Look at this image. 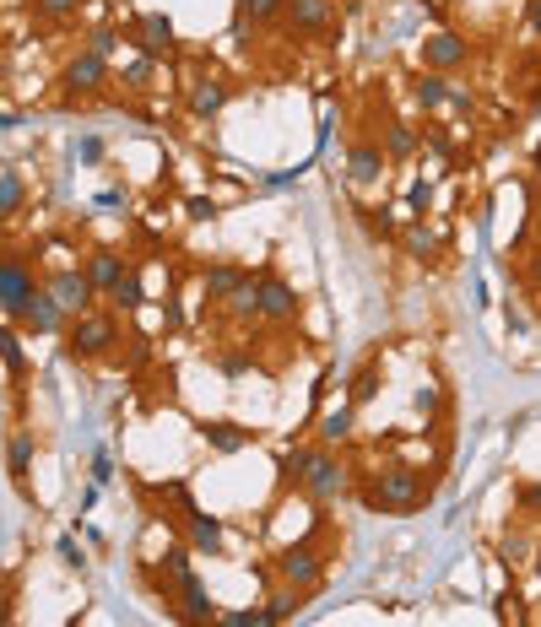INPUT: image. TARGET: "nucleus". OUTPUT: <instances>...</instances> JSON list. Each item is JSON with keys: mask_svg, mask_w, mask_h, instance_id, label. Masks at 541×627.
Wrapping results in <instances>:
<instances>
[{"mask_svg": "<svg viewBox=\"0 0 541 627\" xmlns=\"http://www.w3.org/2000/svg\"><path fill=\"white\" fill-rule=\"evenodd\" d=\"M184 211H190V222H211V217H217V206H211V200H201V195L184 200Z\"/></svg>", "mask_w": 541, "mask_h": 627, "instance_id": "37", "label": "nucleus"}, {"mask_svg": "<svg viewBox=\"0 0 541 627\" xmlns=\"http://www.w3.org/2000/svg\"><path fill=\"white\" fill-rule=\"evenodd\" d=\"M531 287L541 292V249H536V255H531Z\"/></svg>", "mask_w": 541, "mask_h": 627, "instance_id": "43", "label": "nucleus"}, {"mask_svg": "<svg viewBox=\"0 0 541 627\" xmlns=\"http://www.w3.org/2000/svg\"><path fill=\"white\" fill-rule=\"evenodd\" d=\"M471 60V44L460 33H433L428 44H422V65H428V71H460V65Z\"/></svg>", "mask_w": 541, "mask_h": 627, "instance_id": "13", "label": "nucleus"}, {"mask_svg": "<svg viewBox=\"0 0 541 627\" xmlns=\"http://www.w3.org/2000/svg\"><path fill=\"white\" fill-rule=\"evenodd\" d=\"M87 49H92V55H103V60H109V55H114V28H98Z\"/></svg>", "mask_w": 541, "mask_h": 627, "instance_id": "38", "label": "nucleus"}, {"mask_svg": "<svg viewBox=\"0 0 541 627\" xmlns=\"http://www.w3.org/2000/svg\"><path fill=\"white\" fill-rule=\"evenodd\" d=\"M109 298H114V303H120V309H141V303H147V287H141V276H136V271H130V276H125V282H120V287H114V292H109Z\"/></svg>", "mask_w": 541, "mask_h": 627, "instance_id": "30", "label": "nucleus"}, {"mask_svg": "<svg viewBox=\"0 0 541 627\" xmlns=\"http://www.w3.org/2000/svg\"><path fill=\"white\" fill-rule=\"evenodd\" d=\"M65 346H71L76 357H103L109 346H120V319H114V314H98V309L76 314L71 330H65Z\"/></svg>", "mask_w": 541, "mask_h": 627, "instance_id": "2", "label": "nucleus"}, {"mask_svg": "<svg viewBox=\"0 0 541 627\" xmlns=\"http://www.w3.org/2000/svg\"><path fill=\"white\" fill-rule=\"evenodd\" d=\"M276 573H282V584H293V590H314V584L325 579V552L314 536H303L293 546H282L276 552Z\"/></svg>", "mask_w": 541, "mask_h": 627, "instance_id": "3", "label": "nucleus"}, {"mask_svg": "<svg viewBox=\"0 0 541 627\" xmlns=\"http://www.w3.org/2000/svg\"><path fill=\"white\" fill-rule=\"evenodd\" d=\"M228 98H233V87L217 82V76H195V82L184 87V109H190L195 119H217L222 109H228Z\"/></svg>", "mask_w": 541, "mask_h": 627, "instance_id": "10", "label": "nucleus"}, {"mask_svg": "<svg viewBox=\"0 0 541 627\" xmlns=\"http://www.w3.org/2000/svg\"><path fill=\"white\" fill-rule=\"evenodd\" d=\"M401 249H406L412 260H428L433 249H439V238H433L428 228H422V222H412V228H401Z\"/></svg>", "mask_w": 541, "mask_h": 627, "instance_id": "26", "label": "nucleus"}, {"mask_svg": "<svg viewBox=\"0 0 541 627\" xmlns=\"http://www.w3.org/2000/svg\"><path fill=\"white\" fill-rule=\"evenodd\" d=\"M179 600H184V606H179L184 622H217V600L206 595V584H201V573H195V568L179 579Z\"/></svg>", "mask_w": 541, "mask_h": 627, "instance_id": "17", "label": "nucleus"}, {"mask_svg": "<svg viewBox=\"0 0 541 627\" xmlns=\"http://www.w3.org/2000/svg\"><path fill=\"white\" fill-rule=\"evenodd\" d=\"M60 563H65V568H82V546H76L71 536L60 541Z\"/></svg>", "mask_w": 541, "mask_h": 627, "instance_id": "40", "label": "nucleus"}, {"mask_svg": "<svg viewBox=\"0 0 541 627\" xmlns=\"http://www.w3.org/2000/svg\"><path fill=\"white\" fill-rule=\"evenodd\" d=\"M314 455H320V449H287L282 465H276V471H282V487H303V476H309Z\"/></svg>", "mask_w": 541, "mask_h": 627, "instance_id": "22", "label": "nucleus"}, {"mask_svg": "<svg viewBox=\"0 0 541 627\" xmlns=\"http://www.w3.org/2000/svg\"><path fill=\"white\" fill-rule=\"evenodd\" d=\"M358 217H363V233H368V238H395L390 211H358Z\"/></svg>", "mask_w": 541, "mask_h": 627, "instance_id": "33", "label": "nucleus"}, {"mask_svg": "<svg viewBox=\"0 0 541 627\" xmlns=\"http://www.w3.org/2000/svg\"><path fill=\"white\" fill-rule=\"evenodd\" d=\"M385 163H390V152H385L379 141H358V146L347 152V179H352V184H379Z\"/></svg>", "mask_w": 541, "mask_h": 627, "instance_id": "15", "label": "nucleus"}, {"mask_svg": "<svg viewBox=\"0 0 541 627\" xmlns=\"http://www.w3.org/2000/svg\"><path fill=\"white\" fill-rule=\"evenodd\" d=\"M363 503L379 514H412L422 503H433V476L412 471V465H390L374 482H363Z\"/></svg>", "mask_w": 541, "mask_h": 627, "instance_id": "1", "label": "nucleus"}, {"mask_svg": "<svg viewBox=\"0 0 541 627\" xmlns=\"http://www.w3.org/2000/svg\"><path fill=\"white\" fill-rule=\"evenodd\" d=\"M336 22L331 0H287V28L293 33H309V38H325Z\"/></svg>", "mask_w": 541, "mask_h": 627, "instance_id": "14", "label": "nucleus"}, {"mask_svg": "<svg viewBox=\"0 0 541 627\" xmlns=\"http://www.w3.org/2000/svg\"><path fill=\"white\" fill-rule=\"evenodd\" d=\"M352 422H358V406H341V411H331V417L320 422V438H325V444H341V438L352 433Z\"/></svg>", "mask_w": 541, "mask_h": 627, "instance_id": "27", "label": "nucleus"}, {"mask_svg": "<svg viewBox=\"0 0 541 627\" xmlns=\"http://www.w3.org/2000/svg\"><path fill=\"white\" fill-rule=\"evenodd\" d=\"M65 319H71V314L60 309V298H55V292H49V287H38V292H33V303H28V314H22L17 325H22V330H33V336H60V330H65Z\"/></svg>", "mask_w": 541, "mask_h": 627, "instance_id": "11", "label": "nucleus"}, {"mask_svg": "<svg viewBox=\"0 0 541 627\" xmlns=\"http://www.w3.org/2000/svg\"><path fill=\"white\" fill-rule=\"evenodd\" d=\"M0 357H6V373H11V379H28V352H22V325H6V336H0Z\"/></svg>", "mask_w": 541, "mask_h": 627, "instance_id": "21", "label": "nucleus"}, {"mask_svg": "<svg viewBox=\"0 0 541 627\" xmlns=\"http://www.w3.org/2000/svg\"><path fill=\"white\" fill-rule=\"evenodd\" d=\"M174 498H179V509H184V536H190L195 552H206V557H217L222 546H228V530H222V519H211L206 509H195L190 503V487H174Z\"/></svg>", "mask_w": 541, "mask_h": 627, "instance_id": "4", "label": "nucleus"}, {"mask_svg": "<svg viewBox=\"0 0 541 627\" xmlns=\"http://www.w3.org/2000/svg\"><path fill=\"white\" fill-rule=\"evenodd\" d=\"M379 384H385V368H379V363H363L358 373H352V406H368V400L379 395Z\"/></svg>", "mask_w": 541, "mask_h": 627, "instance_id": "23", "label": "nucleus"}, {"mask_svg": "<svg viewBox=\"0 0 541 627\" xmlns=\"http://www.w3.org/2000/svg\"><path fill=\"white\" fill-rule=\"evenodd\" d=\"M33 455H38L33 433H17V438H11V455H6V471H11V482H22V476H28Z\"/></svg>", "mask_w": 541, "mask_h": 627, "instance_id": "24", "label": "nucleus"}, {"mask_svg": "<svg viewBox=\"0 0 541 627\" xmlns=\"http://www.w3.org/2000/svg\"><path fill=\"white\" fill-rule=\"evenodd\" d=\"M298 595H303V590H293V584H287V590H276V595L266 600V617H271V622H287V617L298 611Z\"/></svg>", "mask_w": 541, "mask_h": 627, "instance_id": "31", "label": "nucleus"}, {"mask_svg": "<svg viewBox=\"0 0 541 627\" xmlns=\"http://www.w3.org/2000/svg\"><path fill=\"white\" fill-rule=\"evenodd\" d=\"M260 319H276V325H287V319H298V292L282 282L276 271H266L260 276Z\"/></svg>", "mask_w": 541, "mask_h": 627, "instance_id": "12", "label": "nucleus"}, {"mask_svg": "<svg viewBox=\"0 0 541 627\" xmlns=\"http://www.w3.org/2000/svg\"><path fill=\"white\" fill-rule=\"evenodd\" d=\"M439 406H444L439 384H422V390H417V411H428V417H433V411H439Z\"/></svg>", "mask_w": 541, "mask_h": 627, "instance_id": "36", "label": "nucleus"}, {"mask_svg": "<svg viewBox=\"0 0 541 627\" xmlns=\"http://www.w3.org/2000/svg\"><path fill=\"white\" fill-rule=\"evenodd\" d=\"M239 17L249 22V28H260V22L287 17V0H239Z\"/></svg>", "mask_w": 541, "mask_h": 627, "instance_id": "25", "label": "nucleus"}, {"mask_svg": "<svg viewBox=\"0 0 541 627\" xmlns=\"http://www.w3.org/2000/svg\"><path fill=\"white\" fill-rule=\"evenodd\" d=\"M303 492H309L314 503H336L341 492H347V465L320 449V455H314V465H309V476H303Z\"/></svg>", "mask_w": 541, "mask_h": 627, "instance_id": "6", "label": "nucleus"}, {"mask_svg": "<svg viewBox=\"0 0 541 627\" xmlns=\"http://www.w3.org/2000/svg\"><path fill=\"white\" fill-rule=\"evenodd\" d=\"M82 271L92 276V287H98V292H114L130 276V260L114 255V249H92V255L82 260Z\"/></svg>", "mask_w": 541, "mask_h": 627, "instance_id": "16", "label": "nucleus"}, {"mask_svg": "<svg viewBox=\"0 0 541 627\" xmlns=\"http://www.w3.org/2000/svg\"><path fill=\"white\" fill-rule=\"evenodd\" d=\"M249 282L244 276V265H233V260H222V265H211V271L201 276V287H206V303H228L233 292H239Z\"/></svg>", "mask_w": 541, "mask_h": 627, "instance_id": "18", "label": "nucleus"}, {"mask_svg": "<svg viewBox=\"0 0 541 627\" xmlns=\"http://www.w3.org/2000/svg\"><path fill=\"white\" fill-rule=\"evenodd\" d=\"M33 271H28V260L22 255H6V265H0V303H6V325H17L22 314H28V303H33Z\"/></svg>", "mask_w": 541, "mask_h": 627, "instance_id": "5", "label": "nucleus"}, {"mask_svg": "<svg viewBox=\"0 0 541 627\" xmlns=\"http://www.w3.org/2000/svg\"><path fill=\"white\" fill-rule=\"evenodd\" d=\"M152 76H157V60H152V55H141V60L125 65V87H147Z\"/></svg>", "mask_w": 541, "mask_h": 627, "instance_id": "32", "label": "nucleus"}, {"mask_svg": "<svg viewBox=\"0 0 541 627\" xmlns=\"http://www.w3.org/2000/svg\"><path fill=\"white\" fill-rule=\"evenodd\" d=\"M0 211H6V217H17V211H22V173L17 168L0 173Z\"/></svg>", "mask_w": 541, "mask_h": 627, "instance_id": "28", "label": "nucleus"}, {"mask_svg": "<svg viewBox=\"0 0 541 627\" xmlns=\"http://www.w3.org/2000/svg\"><path fill=\"white\" fill-rule=\"evenodd\" d=\"M412 146H417L412 125H401V119H390V125H385V152H390V157H406V152H412Z\"/></svg>", "mask_w": 541, "mask_h": 627, "instance_id": "29", "label": "nucleus"}, {"mask_svg": "<svg viewBox=\"0 0 541 627\" xmlns=\"http://www.w3.org/2000/svg\"><path fill=\"white\" fill-rule=\"evenodd\" d=\"M201 433H206V444L217 449V455H239V449L255 444V433H249L244 422H201Z\"/></svg>", "mask_w": 541, "mask_h": 627, "instance_id": "19", "label": "nucleus"}, {"mask_svg": "<svg viewBox=\"0 0 541 627\" xmlns=\"http://www.w3.org/2000/svg\"><path fill=\"white\" fill-rule=\"evenodd\" d=\"M450 92H455V87L444 82L439 71H422L417 82H412V98H417V103H422V109H428V114H433V109H444V103H450Z\"/></svg>", "mask_w": 541, "mask_h": 627, "instance_id": "20", "label": "nucleus"}, {"mask_svg": "<svg viewBox=\"0 0 541 627\" xmlns=\"http://www.w3.org/2000/svg\"><path fill=\"white\" fill-rule=\"evenodd\" d=\"M76 6H82V0H33L38 17H71Z\"/></svg>", "mask_w": 541, "mask_h": 627, "instance_id": "35", "label": "nucleus"}, {"mask_svg": "<svg viewBox=\"0 0 541 627\" xmlns=\"http://www.w3.org/2000/svg\"><path fill=\"white\" fill-rule=\"evenodd\" d=\"M428 200H433V184H428V179H417V184H412V211H417V217L428 211Z\"/></svg>", "mask_w": 541, "mask_h": 627, "instance_id": "39", "label": "nucleus"}, {"mask_svg": "<svg viewBox=\"0 0 541 627\" xmlns=\"http://www.w3.org/2000/svg\"><path fill=\"white\" fill-rule=\"evenodd\" d=\"M130 38H136V49H141V55H152V60L174 55V22H168L163 11H141V17L130 22Z\"/></svg>", "mask_w": 541, "mask_h": 627, "instance_id": "7", "label": "nucleus"}, {"mask_svg": "<svg viewBox=\"0 0 541 627\" xmlns=\"http://www.w3.org/2000/svg\"><path fill=\"white\" fill-rule=\"evenodd\" d=\"M44 287L55 292V298H60V309L71 314V319H76V314H87V309H92V298H98L92 276H87V271H71V265H65V271H55Z\"/></svg>", "mask_w": 541, "mask_h": 627, "instance_id": "8", "label": "nucleus"}, {"mask_svg": "<svg viewBox=\"0 0 541 627\" xmlns=\"http://www.w3.org/2000/svg\"><path fill=\"white\" fill-rule=\"evenodd\" d=\"M222 627H266V606H249V611H228V617H217Z\"/></svg>", "mask_w": 541, "mask_h": 627, "instance_id": "34", "label": "nucleus"}, {"mask_svg": "<svg viewBox=\"0 0 541 627\" xmlns=\"http://www.w3.org/2000/svg\"><path fill=\"white\" fill-rule=\"evenodd\" d=\"M60 87L71 92V98H87V92L109 87V60H103V55H92V49H82V55H76L71 65H65Z\"/></svg>", "mask_w": 541, "mask_h": 627, "instance_id": "9", "label": "nucleus"}, {"mask_svg": "<svg viewBox=\"0 0 541 627\" xmlns=\"http://www.w3.org/2000/svg\"><path fill=\"white\" fill-rule=\"evenodd\" d=\"M520 509H525V514H541V487H536V482L520 487Z\"/></svg>", "mask_w": 541, "mask_h": 627, "instance_id": "41", "label": "nucleus"}, {"mask_svg": "<svg viewBox=\"0 0 541 627\" xmlns=\"http://www.w3.org/2000/svg\"><path fill=\"white\" fill-rule=\"evenodd\" d=\"M525 17H531V33H541V0H531V6H525Z\"/></svg>", "mask_w": 541, "mask_h": 627, "instance_id": "42", "label": "nucleus"}]
</instances>
